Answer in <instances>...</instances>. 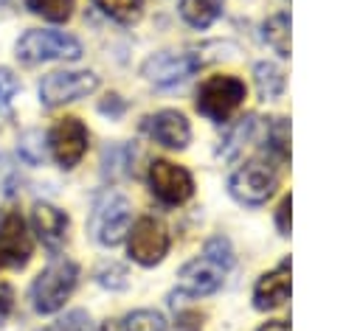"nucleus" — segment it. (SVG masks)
<instances>
[{"instance_id":"1","label":"nucleus","mask_w":360,"mask_h":331,"mask_svg":"<svg viewBox=\"0 0 360 331\" xmlns=\"http://www.w3.org/2000/svg\"><path fill=\"white\" fill-rule=\"evenodd\" d=\"M233 266V250L231 241L225 236H214L208 238V244L202 247V252L188 261L180 269L177 278V295H188V297H202L211 295L222 286L228 269Z\"/></svg>"},{"instance_id":"2","label":"nucleus","mask_w":360,"mask_h":331,"mask_svg":"<svg viewBox=\"0 0 360 331\" xmlns=\"http://www.w3.org/2000/svg\"><path fill=\"white\" fill-rule=\"evenodd\" d=\"M17 59L25 65L39 62H76L82 59V42L65 31L53 28H37L25 31L17 39Z\"/></svg>"},{"instance_id":"3","label":"nucleus","mask_w":360,"mask_h":331,"mask_svg":"<svg viewBox=\"0 0 360 331\" xmlns=\"http://www.w3.org/2000/svg\"><path fill=\"white\" fill-rule=\"evenodd\" d=\"M79 281V266L70 258H53L34 281L31 300L39 314H53L65 306V300L73 295Z\"/></svg>"},{"instance_id":"4","label":"nucleus","mask_w":360,"mask_h":331,"mask_svg":"<svg viewBox=\"0 0 360 331\" xmlns=\"http://www.w3.org/2000/svg\"><path fill=\"white\" fill-rule=\"evenodd\" d=\"M129 222H132V208H129L127 196L118 194V191H104L93 205L90 233L98 244L115 247L129 233Z\"/></svg>"},{"instance_id":"5","label":"nucleus","mask_w":360,"mask_h":331,"mask_svg":"<svg viewBox=\"0 0 360 331\" xmlns=\"http://www.w3.org/2000/svg\"><path fill=\"white\" fill-rule=\"evenodd\" d=\"M245 81L236 76H211L197 90V112L208 121H228L231 112L245 101Z\"/></svg>"},{"instance_id":"6","label":"nucleus","mask_w":360,"mask_h":331,"mask_svg":"<svg viewBox=\"0 0 360 331\" xmlns=\"http://www.w3.org/2000/svg\"><path fill=\"white\" fill-rule=\"evenodd\" d=\"M276 182H278L276 168L270 163H264L262 157H253V160H248L245 166H239L231 174L228 191L242 205H262V202H267L273 196Z\"/></svg>"},{"instance_id":"7","label":"nucleus","mask_w":360,"mask_h":331,"mask_svg":"<svg viewBox=\"0 0 360 331\" xmlns=\"http://www.w3.org/2000/svg\"><path fill=\"white\" fill-rule=\"evenodd\" d=\"M96 87H98V76L90 70H59V73H48L39 81V101L42 107L53 109L90 95Z\"/></svg>"},{"instance_id":"8","label":"nucleus","mask_w":360,"mask_h":331,"mask_svg":"<svg viewBox=\"0 0 360 331\" xmlns=\"http://www.w3.org/2000/svg\"><path fill=\"white\" fill-rule=\"evenodd\" d=\"M129 258L141 266H155L169 252V230L160 219L143 216L129 230Z\"/></svg>"},{"instance_id":"9","label":"nucleus","mask_w":360,"mask_h":331,"mask_svg":"<svg viewBox=\"0 0 360 331\" xmlns=\"http://www.w3.org/2000/svg\"><path fill=\"white\" fill-rule=\"evenodd\" d=\"M200 67H202L200 53H191V50H180V53L160 50V53H155V56H149L143 62L141 73L158 87H174L180 81H186L188 76H194Z\"/></svg>"},{"instance_id":"10","label":"nucleus","mask_w":360,"mask_h":331,"mask_svg":"<svg viewBox=\"0 0 360 331\" xmlns=\"http://www.w3.org/2000/svg\"><path fill=\"white\" fill-rule=\"evenodd\" d=\"M45 146L59 168H73L87 151V126L79 118H62L51 126Z\"/></svg>"},{"instance_id":"11","label":"nucleus","mask_w":360,"mask_h":331,"mask_svg":"<svg viewBox=\"0 0 360 331\" xmlns=\"http://www.w3.org/2000/svg\"><path fill=\"white\" fill-rule=\"evenodd\" d=\"M149 188L160 202L183 205L194 194V180L183 166L172 160H155L149 166Z\"/></svg>"},{"instance_id":"12","label":"nucleus","mask_w":360,"mask_h":331,"mask_svg":"<svg viewBox=\"0 0 360 331\" xmlns=\"http://www.w3.org/2000/svg\"><path fill=\"white\" fill-rule=\"evenodd\" d=\"M143 129L155 143H160L166 149H186L191 140V126H188L186 115L177 109H160V112L149 115L143 121Z\"/></svg>"},{"instance_id":"13","label":"nucleus","mask_w":360,"mask_h":331,"mask_svg":"<svg viewBox=\"0 0 360 331\" xmlns=\"http://www.w3.org/2000/svg\"><path fill=\"white\" fill-rule=\"evenodd\" d=\"M0 250L8 255L11 266H25L31 258V236L20 210L6 208L0 216Z\"/></svg>"},{"instance_id":"14","label":"nucleus","mask_w":360,"mask_h":331,"mask_svg":"<svg viewBox=\"0 0 360 331\" xmlns=\"http://www.w3.org/2000/svg\"><path fill=\"white\" fill-rule=\"evenodd\" d=\"M31 227H34L37 238L42 241V247L56 252L68 238V213L51 202H37L31 208Z\"/></svg>"},{"instance_id":"15","label":"nucleus","mask_w":360,"mask_h":331,"mask_svg":"<svg viewBox=\"0 0 360 331\" xmlns=\"http://www.w3.org/2000/svg\"><path fill=\"white\" fill-rule=\"evenodd\" d=\"M287 300H290V261H281L276 269L264 272L256 281L253 306L262 309V311H270V309L284 306Z\"/></svg>"},{"instance_id":"16","label":"nucleus","mask_w":360,"mask_h":331,"mask_svg":"<svg viewBox=\"0 0 360 331\" xmlns=\"http://www.w3.org/2000/svg\"><path fill=\"white\" fill-rule=\"evenodd\" d=\"M101 331H166V320L152 309H138L124 314L121 320H107Z\"/></svg>"},{"instance_id":"17","label":"nucleus","mask_w":360,"mask_h":331,"mask_svg":"<svg viewBox=\"0 0 360 331\" xmlns=\"http://www.w3.org/2000/svg\"><path fill=\"white\" fill-rule=\"evenodd\" d=\"M222 14V0H180V17L191 28H208Z\"/></svg>"},{"instance_id":"18","label":"nucleus","mask_w":360,"mask_h":331,"mask_svg":"<svg viewBox=\"0 0 360 331\" xmlns=\"http://www.w3.org/2000/svg\"><path fill=\"white\" fill-rule=\"evenodd\" d=\"M253 79H256L259 98H264V101H273L284 93V73L273 62H259L253 70Z\"/></svg>"},{"instance_id":"19","label":"nucleus","mask_w":360,"mask_h":331,"mask_svg":"<svg viewBox=\"0 0 360 331\" xmlns=\"http://www.w3.org/2000/svg\"><path fill=\"white\" fill-rule=\"evenodd\" d=\"M256 123H259V118H256V115H248V118H242L239 123H233V126L228 129V137L222 140V149H219V154H222L225 160L236 157V154L245 149V143L253 137V132H256Z\"/></svg>"},{"instance_id":"20","label":"nucleus","mask_w":360,"mask_h":331,"mask_svg":"<svg viewBox=\"0 0 360 331\" xmlns=\"http://www.w3.org/2000/svg\"><path fill=\"white\" fill-rule=\"evenodd\" d=\"M93 3L96 8H101V14H107L121 25H132L143 14V0H93Z\"/></svg>"},{"instance_id":"21","label":"nucleus","mask_w":360,"mask_h":331,"mask_svg":"<svg viewBox=\"0 0 360 331\" xmlns=\"http://www.w3.org/2000/svg\"><path fill=\"white\" fill-rule=\"evenodd\" d=\"M264 39H267V45L278 53V56H290V17L284 14V11H278V14H273L264 25Z\"/></svg>"},{"instance_id":"22","label":"nucleus","mask_w":360,"mask_h":331,"mask_svg":"<svg viewBox=\"0 0 360 331\" xmlns=\"http://www.w3.org/2000/svg\"><path fill=\"white\" fill-rule=\"evenodd\" d=\"M132 157H135V151H132L129 146H121V143L104 149V157H101V171H104V177H110V180L127 177V174H129V166H132Z\"/></svg>"},{"instance_id":"23","label":"nucleus","mask_w":360,"mask_h":331,"mask_svg":"<svg viewBox=\"0 0 360 331\" xmlns=\"http://www.w3.org/2000/svg\"><path fill=\"white\" fill-rule=\"evenodd\" d=\"M267 154L276 157L278 163H284L290 157V126L284 118H273L267 123Z\"/></svg>"},{"instance_id":"24","label":"nucleus","mask_w":360,"mask_h":331,"mask_svg":"<svg viewBox=\"0 0 360 331\" xmlns=\"http://www.w3.org/2000/svg\"><path fill=\"white\" fill-rule=\"evenodd\" d=\"M25 6L31 8V14H37L48 22H68L76 0H25Z\"/></svg>"},{"instance_id":"25","label":"nucleus","mask_w":360,"mask_h":331,"mask_svg":"<svg viewBox=\"0 0 360 331\" xmlns=\"http://www.w3.org/2000/svg\"><path fill=\"white\" fill-rule=\"evenodd\" d=\"M17 151H20V160H22V163L39 166V163L45 160V137H42V132L28 129V132L20 137V143H17Z\"/></svg>"},{"instance_id":"26","label":"nucleus","mask_w":360,"mask_h":331,"mask_svg":"<svg viewBox=\"0 0 360 331\" xmlns=\"http://www.w3.org/2000/svg\"><path fill=\"white\" fill-rule=\"evenodd\" d=\"M39 331H96V328H93V320H90L87 311L73 309V311H68L65 317H59L56 323L39 328Z\"/></svg>"},{"instance_id":"27","label":"nucleus","mask_w":360,"mask_h":331,"mask_svg":"<svg viewBox=\"0 0 360 331\" xmlns=\"http://www.w3.org/2000/svg\"><path fill=\"white\" fill-rule=\"evenodd\" d=\"M96 281L104 289H124L127 286V269L121 264H104L96 269Z\"/></svg>"},{"instance_id":"28","label":"nucleus","mask_w":360,"mask_h":331,"mask_svg":"<svg viewBox=\"0 0 360 331\" xmlns=\"http://www.w3.org/2000/svg\"><path fill=\"white\" fill-rule=\"evenodd\" d=\"M17 90H20V81H17V76H14L11 70L0 67V109L11 104V98L17 95Z\"/></svg>"},{"instance_id":"29","label":"nucleus","mask_w":360,"mask_h":331,"mask_svg":"<svg viewBox=\"0 0 360 331\" xmlns=\"http://www.w3.org/2000/svg\"><path fill=\"white\" fill-rule=\"evenodd\" d=\"M11 311H14V289L8 283H0V325L8 320Z\"/></svg>"},{"instance_id":"30","label":"nucleus","mask_w":360,"mask_h":331,"mask_svg":"<svg viewBox=\"0 0 360 331\" xmlns=\"http://www.w3.org/2000/svg\"><path fill=\"white\" fill-rule=\"evenodd\" d=\"M98 109H101L104 115H110V118H118V115L127 109V101H124L121 95H115V93H112V95H107V98L98 104Z\"/></svg>"},{"instance_id":"31","label":"nucleus","mask_w":360,"mask_h":331,"mask_svg":"<svg viewBox=\"0 0 360 331\" xmlns=\"http://www.w3.org/2000/svg\"><path fill=\"white\" fill-rule=\"evenodd\" d=\"M290 208H292V199L284 196L278 210H276V224H278V233L281 236H290Z\"/></svg>"},{"instance_id":"32","label":"nucleus","mask_w":360,"mask_h":331,"mask_svg":"<svg viewBox=\"0 0 360 331\" xmlns=\"http://www.w3.org/2000/svg\"><path fill=\"white\" fill-rule=\"evenodd\" d=\"M200 328H202V314H197V311L177 314V331H200Z\"/></svg>"},{"instance_id":"33","label":"nucleus","mask_w":360,"mask_h":331,"mask_svg":"<svg viewBox=\"0 0 360 331\" xmlns=\"http://www.w3.org/2000/svg\"><path fill=\"white\" fill-rule=\"evenodd\" d=\"M259 331H290V323H284V320H270V323H264Z\"/></svg>"},{"instance_id":"34","label":"nucleus","mask_w":360,"mask_h":331,"mask_svg":"<svg viewBox=\"0 0 360 331\" xmlns=\"http://www.w3.org/2000/svg\"><path fill=\"white\" fill-rule=\"evenodd\" d=\"M6 266H11V261H8V255L0 250V269H6Z\"/></svg>"},{"instance_id":"35","label":"nucleus","mask_w":360,"mask_h":331,"mask_svg":"<svg viewBox=\"0 0 360 331\" xmlns=\"http://www.w3.org/2000/svg\"><path fill=\"white\" fill-rule=\"evenodd\" d=\"M6 3H8V0H0V8H3V6H6Z\"/></svg>"}]
</instances>
